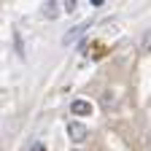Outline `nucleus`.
<instances>
[{"instance_id": "nucleus-5", "label": "nucleus", "mask_w": 151, "mask_h": 151, "mask_svg": "<svg viewBox=\"0 0 151 151\" xmlns=\"http://www.w3.org/2000/svg\"><path fill=\"white\" fill-rule=\"evenodd\" d=\"M140 46H143V51H151V30H146V35H143Z\"/></svg>"}, {"instance_id": "nucleus-8", "label": "nucleus", "mask_w": 151, "mask_h": 151, "mask_svg": "<svg viewBox=\"0 0 151 151\" xmlns=\"http://www.w3.org/2000/svg\"><path fill=\"white\" fill-rule=\"evenodd\" d=\"M92 6H103V0H92Z\"/></svg>"}, {"instance_id": "nucleus-3", "label": "nucleus", "mask_w": 151, "mask_h": 151, "mask_svg": "<svg viewBox=\"0 0 151 151\" xmlns=\"http://www.w3.org/2000/svg\"><path fill=\"white\" fill-rule=\"evenodd\" d=\"M86 27H89V24H81V27H76V30H73V32H68V35H65V38H62V41H65V43H70V41H73V38H76V35H81V32H84V30H86Z\"/></svg>"}, {"instance_id": "nucleus-2", "label": "nucleus", "mask_w": 151, "mask_h": 151, "mask_svg": "<svg viewBox=\"0 0 151 151\" xmlns=\"http://www.w3.org/2000/svg\"><path fill=\"white\" fill-rule=\"evenodd\" d=\"M94 108H92V103L89 100H73L70 103V113H76V116H89Z\"/></svg>"}, {"instance_id": "nucleus-4", "label": "nucleus", "mask_w": 151, "mask_h": 151, "mask_svg": "<svg viewBox=\"0 0 151 151\" xmlns=\"http://www.w3.org/2000/svg\"><path fill=\"white\" fill-rule=\"evenodd\" d=\"M43 11H46V16H49V19H54V16H57V8H54V0H46V8H43Z\"/></svg>"}, {"instance_id": "nucleus-7", "label": "nucleus", "mask_w": 151, "mask_h": 151, "mask_svg": "<svg viewBox=\"0 0 151 151\" xmlns=\"http://www.w3.org/2000/svg\"><path fill=\"white\" fill-rule=\"evenodd\" d=\"M30 151H46V146H43V143H35V146H32Z\"/></svg>"}, {"instance_id": "nucleus-6", "label": "nucleus", "mask_w": 151, "mask_h": 151, "mask_svg": "<svg viewBox=\"0 0 151 151\" xmlns=\"http://www.w3.org/2000/svg\"><path fill=\"white\" fill-rule=\"evenodd\" d=\"M62 6H65V11L70 14V11H76V0H65V3H62Z\"/></svg>"}, {"instance_id": "nucleus-1", "label": "nucleus", "mask_w": 151, "mask_h": 151, "mask_svg": "<svg viewBox=\"0 0 151 151\" xmlns=\"http://www.w3.org/2000/svg\"><path fill=\"white\" fill-rule=\"evenodd\" d=\"M68 138H70L73 143H84V140L89 138V129H86L81 122H68Z\"/></svg>"}]
</instances>
